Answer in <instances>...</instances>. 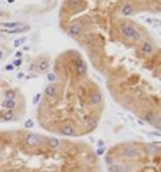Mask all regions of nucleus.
Here are the masks:
<instances>
[{"label":"nucleus","mask_w":161,"mask_h":172,"mask_svg":"<svg viewBox=\"0 0 161 172\" xmlns=\"http://www.w3.org/2000/svg\"><path fill=\"white\" fill-rule=\"evenodd\" d=\"M0 15H1V13H0Z\"/></svg>","instance_id":"obj_17"},{"label":"nucleus","mask_w":161,"mask_h":172,"mask_svg":"<svg viewBox=\"0 0 161 172\" xmlns=\"http://www.w3.org/2000/svg\"><path fill=\"white\" fill-rule=\"evenodd\" d=\"M32 126H33V122H32V121H27V122H25V127H32Z\"/></svg>","instance_id":"obj_12"},{"label":"nucleus","mask_w":161,"mask_h":172,"mask_svg":"<svg viewBox=\"0 0 161 172\" xmlns=\"http://www.w3.org/2000/svg\"><path fill=\"white\" fill-rule=\"evenodd\" d=\"M121 13H123L124 16H131L135 13V8L132 7L131 4H125L123 8H121Z\"/></svg>","instance_id":"obj_8"},{"label":"nucleus","mask_w":161,"mask_h":172,"mask_svg":"<svg viewBox=\"0 0 161 172\" xmlns=\"http://www.w3.org/2000/svg\"><path fill=\"white\" fill-rule=\"evenodd\" d=\"M21 23H3V27H7L8 29L11 28H16V27H20Z\"/></svg>","instance_id":"obj_10"},{"label":"nucleus","mask_w":161,"mask_h":172,"mask_svg":"<svg viewBox=\"0 0 161 172\" xmlns=\"http://www.w3.org/2000/svg\"><path fill=\"white\" fill-rule=\"evenodd\" d=\"M107 172H160V144L124 142L106 152Z\"/></svg>","instance_id":"obj_3"},{"label":"nucleus","mask_w":161,"mask_h":172,"mask_svg":"<svg viewBox=\"0 0 161 172\" xmlns=\"http://www.w3.org/2000/svg\"><path fill=\"white\" fill-rule=\"evenodd\" d=\"M140 50L143 52L144 54H152L154 52V46L152 43H149V41H143L140 45Z\"/></svg>","instance_id":"obj_5"},{"label":"nucleus","mask_w":161,"mask_h":172,"mask_svg":"<svg viewBox=\"0 0 161 172\" xmlns=\"http://www.w3.org/2000/svg\"><path fill=\"white\" fill-rule=\"evenodd\" d=\"M15 1V0H8V3H13Z\"/></svg>","instance_id":"obj_15"},{"label":"nucleus","mask_w":161,"mask_h":172,"mask_svg":"<svg viewBox=\"0 0 161 172\" xmlns=\"http://www.w3.org/2000/svg\"><path fill=\"white\" fill-rule=\"evenodd\" d=\"M0 172H103V165L86 142L0 131Z\"/></svg>","instance_id":"obj_1"},{"label":"nucleus","mask_w":161,"mask_h":172,"mask_svg":"<svg viewBox=\"0 0 161 172\" xmlns=\"http://www.w3.org/2000/svg\"><path fill=\"white\" fill-rule=\"evenodd\" d=\"M13 65H15V66H20V65H21V60H20V58H19V60H16L15 62H13Z\"/></svg>","instance_id":"obj_13"},{"label":"nucleus","mask_w":161,"mask_h":172,"mask_svg":"<svg viewBox=\"0 0 161 172\" xmlns=\"http://www.w3.org/2000/svg\"><path fill=\"white\" fill-rule=\"evenodd\" d=\"M29 29L28 25H20V27H16V28H11V29H4V32H7V33H20V32H25Z\"/></svg>","instance_id":"obj_7"},{"label":"nucleus","mask_w":161,"mask_h":172,"mask_svg":"<svg viewBox=\"0 0 161 172\" xmlns=\"http://www.w3.org/2000/svg\"><path fill=\"white\" fill-rule=\"evenodd\" d=\"M70 34H73V36H78V34L82 33V25L79 24V23H74V24L70 27Z\"/></svg>","instance_id":"obj_6"},{"label":"nucleus","mask_w":161,"mask_h":172,"mask_svg":"<svg viewBox=\"0 0 161 172\" xmlns=\"http://www.w3.org/2000/svg\"><path fill=\"white\" fill-rule=\"evenodd\" d=\"M120 31H121V33H123V36H124L125 38H128V40L139 41L140 38H141L140 32L137 31V29L133 27V25H131V24H124V25H121Z\"/></svg>","instance_id":"obj_4"},{"label":"nucleus","mask_w":161,"mask_h":172,"mask_svg":"<svg viewBox=\"0 0 161 172\" xmlns=\"http://www.w3.org/2000/svg\"><path fill=\"white\" fill-rule=\"evenodd\" d=\"M38 68H40V70H46L48 68H49V61H48V60L40 61V64H38Z\"/></svg>","instance_id":"obj_9"},{"label":"nucleus","mask_w":161,"mask_h":172,"mask_svg":"<svg viewBox=\"0 0 161 172\" xmlns=\"http://www.w3.org/2000/svg\"><path fill=\"white\" fill-rule=\"evenodd\" d=\"M75 65V61H74ZM75 76L66 70V82L61 86L56 80V92L45 97L38 111L42 127L61 138H79L98 127L103 95L95 85L75 68Z\"/></svg>","instance_id":"obj_2"},{"label":"nucleus","mask_w":161,"mask_h":172,"mask_svg":"<svg viewBox=\"0 0 161 172\" xmlns=\"http://www.w3.org/2000/svg\"><path fill=\"white\" fill-rule=\"evenodd\" d=\"M0 58H1V52H0Z\"/></svg>","instance_id":"obj_16"},{"label":"nucleus","mask_w":161,"mask_h":172,"mask_svg":"<svg viewBox=\"0 0 161 172\" xmlns=\"http://www.w3.org/2000/svg\"><path fill=\"white\" fill-rule=\"evenodd\" d=\"M24 41H25V37H21V38H19V40H16V41H15V46H19V45H21Z\"/></svg>","instance_id":"obj_11"},{"label":"nucleus","mask_w":161,"mask_h":172,"mask_svg":"<svg viewBox=\"0 0 161 172\" xmlns=\"http://www.w3.org/2000/svg\"><path fill=\"white\" fill-rule=\"evenodd\" d=\"M5 69H7V70H12V69H13V66H12V65H7Z\"/></svg>","instance_id":"obj_14"}]
</instances>
